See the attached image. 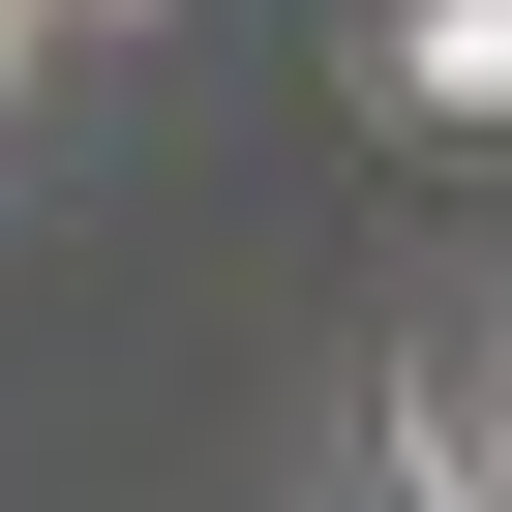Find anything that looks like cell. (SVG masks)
Listing matches in <instances>:
<instances>
[{
    "mask_svg": "<svg viewBox=\"0 0 512 512\" xmlns=\"http://www.w3.org/2000/svg\"><path fill=\"white\" fill-rule=\"evenodd\" d=\"M392 91L422 121H512V0H392Z\"/></svg>",
    "mask_w": 512,
    "mask_h": 512,
    "instance_id": "1",
    "label": "cell"
},
{
    "mask_svg": "<svg viewBox=\"0 0 512 512\" xmlns=\"http://www.w3.org/2000/svg\"><path fill=\"white\" fill-rule=\"evenodd\" d=\"M0 91H31V0H0Z\"/></svg>",
    "mask_w": 512,
    "mask_h": 512,
    "instance_id": "2",
    "label": "cell"
},
{
    "mask_svg": "<svg viewBox=\"0 0 512 512\" xmlns=\"http://www.w3.org/2000/svg\"><path fill=\"white\" fill-rule=\"evenodd\" d=\"M31 31H61V0H31ZM91 31H151V0H91Z\"/></svg>",
    "mask_w": 512,
    "mask_h": 512,
    "instance_id": "3",
    "label": "cell"
}]
</instances>
